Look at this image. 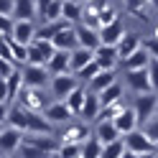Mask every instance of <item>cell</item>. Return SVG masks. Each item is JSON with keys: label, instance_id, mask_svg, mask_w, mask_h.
Wrapping results in <instances>:
<instances>
[{"label": "cell", "instance_id": "obj_1", "mask_svg": "<svg viewBox=\"0 0 158 158\" xmlns=\"http://www.w3.org/2000/svg\"><path fill=\"white\" fill-rule=\"evenodd\" d=\"M5 123L13 125V127H18V130H23L26 135H28V133L54 135V125L46 120L44 112H31V110H26V107H21V105H15V107H10V110H8ZM5 123H3V125H5Z\"/></svg>", "mask_w": 158, "mask_h": 158}, {"label": "cell", "instance_id": "obj_2", "mask_svg": "<svg viewBox=\"0 0 158 158\" xmlns=\"http://www.w3.org/2000/svg\"><path fill=\"white\" fill-rule=\"evenodd\" d=\"M18 105L26 107L31 112H46V107L51 105L46 100V92L38 89V87H23L21 94H18Z\"/></svg>", "mask_w": 158, "mask_h": 158}, {"label": "cell", "instance_id": "obj_3", "mask_svg": "<svg viewBox=\"0 0 158 158\" xmlns=\"http://www.w3.org/2000/svg\"><path fill=\"white\" fill-rule=\"evenodd\" d=\"M79 87H82V82H79V77H77L74 72L51 77V94L56 97V100H61V102H64L74 89H79Z\"/></svg>", "mask_w": 158, "mask_h": 158}, {"label": "cell", "instance_id": "obj_4", "mask_svg": "<svg viewBox=\"0 0 158 158\" xmlns=\"http://www.w3.org/2000/svg\"><path fill=\"white\" fill-rule=\"evenodd\" d=\"M133 110H135V115H138V120L145 125L148 120H153V117H156V110H158V94H156V92L138 94Z\"/></svg>", "mask_w": 158, "mask_h": 158}, {"label": "cell", "instance_id": "obj_5", "mask_svg": "<svg viewBox=\"0 0 158 158\" xmlns=\"http://www.w3.org/2000/svg\"><path fill=\"white\" fill-rule=\"evenodd\" d=\"M123 140H125V145H127V151H133V153H138V156H140V153H153V151H158V145L148 138L145 130H140V127L133 130L130 135H125Z\"/></svg>", "mask_w": 158, "mask_h": 158}, {"label": "cell", "instance_id": "obj_6", "mask_svg": "<svg viewBox=\"0 0 158 158\" xmlns=\"http://www.w3.org/2000/svg\"><path fill=\"white\" fill-rule=\"evenodd\" d=\"M23 138H26V133H23V130H18V127H13V125H3V133H0L3 156H10V153H15V151H21Z\"/></svg>", "mask_w": 158, "mask_h": 158}, {"label": "cell", "instance_id": "obj_7", "mask_svg": "<svg viewBox=\"0 0 158 158\" xmlns=\"http://www.w3.org/2000/svg\"><path fill=\"white\" fill-rule=\"evenodd\" d=\"M125 84L130 87L135 94H148V92H153L148 69H133V72H125Z\"/></svg>", "mask_w": 158, "mask_h": 158}, {"label": "cell", "instance_id": "obj_8", "mask_svg": "<svg viewBox=\"0 0 158 158\" xmlns=\"http://www.w3.org/2000/svg\"><path fill=\"white\" fill-rule=\"evenodd\" d=\"M48 69L46 66H38V64H26L23 66V82L26 87H38V89H44L46 82H48Z\"/></svg>", "mask_w": 158, "mask_h": 158}, {"label": "cell", "instance_id": "obj_9", "mask_svg": "<svg viewBox=\"0 0 158 158\" xmlns=\"http://www.w3.org/2000/svg\"><path fill=\"white\" fill-rule=\"evenodd\" d=\"M46 120L51 123V125H69L72 123V117H74V112L66 107V102H61V100H56V102H51L46 107Z\"/></svg>", "mask_w": 158, "mask_h": 158}, {"label": "cell", "instance_id": "obj_10", "mask_svg": "<svg viewBox=\"0 0 158 158\" xmlns=\"http://www.w3.org/2000/svg\"><path fill=\"white\" fill-rule=\"evenodd\" d=\"M77 28V38H79V46L82 48H89V51H97L102 46V38H100V28H89L84 23L74 26Z\"/></svg>", "mask_w": 158, "mask_h": 158}, {"label": "cell", "instance_id": "obj_11", "mask_svg": "<svg viewBox=\"0 0 158 158\" xmlns=\"http://www.w3.org/2000/svg\"><path fill=\"white\" fill-rule=\"evenodd\" d=\"M94 61L102 66V72H115V64L120 61V51H117V46H100L94 51Z\"/></svg>", "mask_w": 158, "mask_h": 158}, {"label": "cell", "instance_id": "obj_12", "mask_svg": "<svg viewBox=\"0 0 158 158\" xmlns=\"http://www.w3.org/2000/svg\"><path fill=\"white\" fill-rule=\"evenodd\" d=\"M94 138H100L105 145H110L115 140H123V133L117 130L115 120H100V123L94 125Z\"/></svg>", "mask_w": 158, "mask_h": 158}, {"label": "cell", "instance_id": "obj_13", "mask_svg": "<svg viewBox=\"0 0 158 158\" xmlns=\"http://www.w3.org/2000/svg\"><path fill=\"white\" fill-rule=\"evenodd\" d=\"M123 36H125V23H123V18H117L115 23L100 28V38H102L105 46H117V44L123 41Z\"/></svg>", "mask_w": 158, "mask_h": 158}, {"label": "cell", "instance_id": "obj_14", "mask_svg": "<svg viewBox=\"0 0 158 158\" xmlns=\"http://www.w3.org/2000/svg\"><path fill=\"white\" fill-rule=\"evenodd\" d=\"M54 46H56V51H74V48H79L77 28L69 26V28H64V31H59L54 36Z\"/></svg>", "mask_w": 158, "mask_h": 158}, {"label": "cell", "instance_id": "obj_15", "mask_svg": "<svg viewBox=\"0 0 158 158\" xmlns=\"http://www.w3.org/2000/svg\"><path fill=\"white\" fill-rule=\"evenodd\" d=\"M48 74L51 77H59V74H69L72 72V51H56L54 59L46 64Z\"/></svg>", "mask_w": 158, "mask_h": 158}, {"label": "cell", "instance_id": "obj_16", "mask_svg": "<svg viewBox=\"0 0 158 158\" xmlns=\"http://www.w3.org/2000/svg\"><path fill=\"white\" fill-rule=\"evenodd\" d=\"M89 130H87V123H69L66 130L61 133V143H87L89 140Z\"/></svg>", "mask_w": 158, "mask_h": 158}, {"label": "cell", "instance_id": "obj_17", "mask_svg": "<svg viewBox=\"0 0 158 158\" xmlns=\"http://www.w3.org/2000/svg\"><path fill=\"white\" fill-rule=\"evenodd\" d=\"M38 36V28L33 26V21H15V31H13V38L23 46H31Z\"/></svg>", "mask_w": 158, "mask_h": 158}, {"label": "cell", "instance_id": "obj_18", "mask_svg": "<svg viewBox=\"0 0 158 158\" xmlns=\"http://www.w3.org/2000/svg\"><path fill=\"white\" fill-rule=\"evenodd\" d=\"M100 112H102V100H100V94L89 92L79 117H82V123H97V120H100Z\"/></svg>", "mask_w": 158, "mask_h": 158}, {"label": "cell", "instance_id": "obj_19", "mask_svg": "<svg viewBox=\"0 0 158 158\" xmlns=\"http://www.w3.org/2000/svg\"><path fill=\"white\" fill-rule=\"evenodd\" d=\"M115 125H117V130H120V133H123V138H125V135H130L133 130H138L140 120H138V115H135L133 107H125V110L115 117Z\"/></svg>", "mask_w": 158, "mask_h": 158}, {"label": "cell", "instance_id": "obj_20", "mask_svg": "<svg viewBox=\"0 0 158 158\" xmlns=\"http://www.w3.org/2000/svg\"><path fill=\"white\" fill-rule=\"evenodd\" d=\"M145 44H143V38L138 36V33H125L123 36V41L117 44V51H120V61H125L127 56H133L135 51H140Z\"/></svg>", "mask_w": 158, "mask_h": 158}, {"label": "cell", "instance_id": "obj_21", "mask_svg": "<svg viewBox=\"0 0 158 158\" xmlns=\"http://www.w3.org/2000/svg\"><path fill=\"white\" fill-rule=\"evenodd\" d=\"M36 15H38L36 0H15V13H13L15 21H33Z\"/></svg>", "mask_w": 158, "mask_h": 158}, {"label": "cell", "instance_id": "obj_22", "mask_svg": "<svg viewBox=\"0 0 158 158\" xmlns=\"http://www.w3.org/2000/svg\"><path fill=\"white\" fill-rule=\"evenodd\" d=\"M151 54H148V48L143 46L140 51H135L133 56H127L125 61H123V66H125V72H133V69H148V64H151Z\"/></svg>", "mask_w": 158, "mask_h": 158}, {"label": "cell", "instance_id": "obj_23", "mask_svg": "<svg viewBox=\"0 0 158 158\" xmlns=\"http://www.w3.org/2000/svg\"><path fill=\"white\" fill-rule=\"evenodd\" d=\"M87 94H89V89H87V87H79V89H74V92L64 100V102H66V107L74 112V117L82 115V107H84V102H87Z\"/></svg>", "mask_w": 158, "mask_h": 158}, {"label": "cell", "instance_id": "obj_24", "mask_svg": "<svg viewBox=\"0 0 158 158\" xmlns=\"http://www.w3.org/2000/svg\"><path fill=\"white\" fill-rule=\"evenodd\" d=\"M117 82V74L115 72H100L92 82H89V92H94V94H102L107 87H112Z\"/></svg>", "mask_w": 158, "mask_h": 158}, {"label": "cell", "instance_id": "obj_25", "mask_svg": "<svg viewBox=\"0 0 158 158\" xmlns=\"http://www.w3.org/2000/svg\"><path fill=\"white\" fill-rule=\"evenodd\" d=\"M82 15H84V3L82 0H69V3H64V18L72 26L82 23Z\"/></svg>", "mask_w": 158, "mask_h": 158}, {"label": "cell", "instance_id": "obj_26", "mask_svg": "<svg viewBox=\"0 0 158 158\" xmlns=\"http://www.w3.org/2000/svg\"><path fill=\"white\" fill-rule=\"evenodd\" d=\"M92 61H94V51H89V48H82V46H79V48L72 51V72H74V74L79 72V69H84L87 64H92Z\"/></svg>", "mask_w": 158, "mask_h": 158}, {"label": "cell", "instance_id": "obj_27", "mask_svg": "<svg viewBox=\"0 0 158 158\" xmlns=\"http://www.w3.org/2000/svg\"><path fill=\"white\" fill-rule=\"evenodd\" d=\"M102 153H105V143L94 135L82 145V158H102Z\"/></svg>", "mask_w": 158, "mask_h": 158}, {"label": "cell", "instance_id": "obj_28", "mask_svg": "<svg viewBox=\"0 0 158 158\" xmlns=\"http://www.w3.org/2000/svg\"><path fill=\"white\" fill-rule=\"evenodd\" d=\"M100 100H102V107L115 105V102H123V84H120V82H115L112 87H107V89L100 94Z\"/></svg>", "mask_w": 158, "mask_h": 158}, {"label": "cell", "instance_id": "obj_29", "mask_svg": "<svg viewBox=\"0 0 158 158\" xmlns=\"http://www.w3.org/2000/svg\"><path fill=\"white\" fill-rule=\"evenodd\" d=\"M44 23H56V21H64V0H54L48 5V10L41 15Z\"/></svg>", "mask_w": 158, "mask_h": 158}, {"label": "cell", "instance_id": "obj_30", "mask_svg": "<svg viewBox=\"0 0 158 158\" xmlns=\"http://www.w3.org/2000/svg\"><path fill=\"white\" fill-rule=\"evenodd\" d=\"M82 145L84 143H61L56 158H82Z\"/></svg>", "mask_w": 158, "mask_h": 158}, {"label": "cell", "instance_id": "obj_31", "mask_svg": "<svg viewBox=\"0 0 158 158\" xmlns=\"http://www.w3.org/2000/svg\"><path fill=\"white\" fill-rule=\"evenodd\" d=\"M100 72H102V66L97 64V61H92V64H87L84 69H79L77 77H79V82H82V84H89V82H92V79L100 74Z\"/></svg>", "mask_w": 158, "mask_h": 158}, {"label": "cell", "instance_id": "obj_32", "mask_svg": "<svg viewBox=\"0 0 158 158\" xmlns=\"http://www.w3.org/2000/svg\"><path fill=\"white\" fill-rule=\"evenodd\" d=\"M125 151H127L125 140H115V143H110V145H105L102 158H123V156H125Z\"/></svg>", "mask_w": 158, "mask_h": 158}, {"label": "cell", "instance_id": "obj_33", "mask_svg": "<svg viewBox=\"0 0 158 158\" xmlns=\"http://www.w3.org/2000/svg\"><path fill=\"white\" fill-rule=\"evenodd\" d=\"M117 10L110 5V3H105V8H102V13H100V28H105V26H110V23H115L117 21Z\"/></svg>", "mask_w": 158, "mask_h": 158}, {"label": "cell", "instance_id": "obj_34", "mask_svg": "<svg viewBox=\"0 0 158 158\" xmlns=\"http://www.w3.org/2000/svg\"><path fill=\"white\" fill-rule=\"evenodd\" d=\"M28 64H38V66H46V64H48V59L44 56V51H41L36 44L28 46Z\"/></svg>", "mask_w": 158, "mask_h": 158}, {"label": "cell", "instance_id": "obj_35", "mask_svg": "<svg viewBox=\"0 0 158 158\" xmlns=\"http://www.w3.org/2000/svg\"><path fill=\"white\" fill-rule=\"evenodd\" d=\"M21 156H23V158H51L46 151H41V148H36V145H31V143H23V145H21Z\"/></svg>", "mask_w": 158, "mask_h": 158}, {"label": "cell", "instance_id": "obj_36", "mask_svg": "<svg viewBox=\"0 0 158 158\" xmlns=\"http://www.w3.org/2000/svg\"><path fill=\"white\" fill-rule=\"evenodd\" d=\"M0 31H3V36H13V31H15V18H13V15H0Z\"/></svg>", "mask_w": 158, "mask_h": 158}, {"label": "cell", "instance_id": "obj_37", "mask_svg": "<svg viewBox=\"0 0 158 158\" xmlns=\"http://www.w3.org/2000/svg\"><path fill=\"white\" fill-rule=\"evenodd\" d=\"M143 130L148 133V138L158 145V117H153V120H148L145 125H143Z\"/></svg>", "mask_w": 158, "mask_h": 158}, {"label": "cell", "instance_id": "obj_38", "mask_svg": "<svg viewBox=\"0 0 158 158\" xmlns=\"http://www.w3.org/2000/svg\"><path fill=\"white\" fill-rule=\"evenodd\" d=\"M125 3H127V8H130L135 15H140V18H145V15H143V10H145L148 5H151L148 0H125Z\"/></svg>", "mask_w": 158, "mask_h": 158}, {"label": "cell", "instance_id": "obj_39", "mask_svg": "<svg viewBox=\"0 0 158 158\" xmlns=\"http://www.w3.org/2000/svg\"><path fill=\"white\" fill-rule=\"evenodd\" d=\"M148 74H151V87H153V92L158 94V59H151V64H148Z\"/></svg>", "mask_w": 158, "mask_h": 158}, {"label": "cell", "instance_id": "obj_40", "mask_svg": "<svg viewBox=\"0 0 158 158\" xmlns=\"http://www.w3.org/2000/svg\"><path fill=\"white\" fill-rule=\"evenodd\" d=\"M0 56H3V61H13V64H15L13 46H10V41H5V38H3V48H0Z\"/></svg>", "mask_w": 158, "mask_h": 158}, {"label": "cell", "instance_id": "obj_41", "mask_svg": "<svg viewBox=\"0 0 158 158\" xmlns=\"http://www.w3.org/2000/svg\"><path fill=\"white\" fill-rule=\"evenodd\" d=\"M15 13V0H0V15H13Z\"/></svg>", "mask_w": 158, "mask_h": 158}, {"label": "cell", "instance_id": "obj_42", "mask_svg": "<svg viewBox=\"0 0 158 158\" xmlns=\"http://www.w3.org/2000/svg\"><path fill=\"white\" fill-rule=\"evenodd\" d=\"M145 48H148V54H151L153 59H158V38H156V36H151V38L145 41Z\"/></svg>", "mask_w": 158, "mask_h": 158}, {"label": "cell", "instance_id": "obj_43", "mask_svg": "<svg viewBox=\"0 0 158 158\" xmlns=\"http://www.w3.org/2000/svg\"><path fill=\"white\" fill-rule=\"evenodd\" d=\"M54 0H36V5H38V15H44L48 10V5H51Z\"/></svg>", "mask_w": 158, "mask_h": 158}, {"label": "cell", "instance_id": "obj_44", "mask_svg": "<svg viewBox=\"0 0 158 158\" xmlns=\"http://www.w3.org/2000/svg\"><path fill=\"white\" fill-rule=\"evenodd\" d=\"M123 158H138V153H133V151H125V156Z\"/></svg>", "mask_w": 158, "mask_h": 158}, {"label": "cell", "instance_id": "obj_45", "mask_svg": "<svg viewBox=\"0 0 158 158\" xmlns=\"http://www.w3.org/2000/svg\"><path fill=\"white\" fill-rule=\"evenodd\" d=\"M138 158H156V151H153V153H140Z\"/></svg>", "mask_w": 158, "mask_h": 158}, {"label": "cell", "instance_id": "obj_46", "mask_svg": "<svg viewBox=\"0 0 158 158\" xmlns=\"http://www.w3.org/2000/svg\"><path fill=\"white\" fill-rule=\"evenodd\" d=\"M148 3H151V5H156V8H158V0H148Z\"/></svg>", "mask_w": 158, "mask_h": 158}, {"label": "cell", "instance_id": "obj_47", "mask_svg": "<svg viewBox=\"0 0 158 158\" xmlns=\"http://www.w3.org/2000/svg\"><path fill=\"white\" fill-rule=\"evenodd\" d=\"M153 36H156V38H158V26H156V31H153Z\"/></svg>", "mask_w": 158, "mask_h": 158}, {"label": "cell", "instance_id": "obj_48", "mask_svg": "<svg viewBox=\"0 0 158 158\" xmlns=\"http://www.w3.org/2000/svg\"><path fill=\"white\" fill-rule=\"evenodd\" d=\"M82 3H89V0H82Z\"/></svg>", "mask_w": 158, "mask_h": 158}, {"label": "cell", "instance_id": "obj_49", "mask_svg": "<svg viewBox=\"0 0 158 158\" xmlns=\"http://www.w3.org/2000/svg\"><path fill=\"white\" fill-rule=\"evenodd\" d=\"M3 158H10V156H3Z\"/></svg>", "mask_w": 158, "mask_h": 158}, {"label": "cell", "instance_id": "obj_50", "mask_svg": "<svg viewBox=\"0 0 158 158\" xmlns=\"http://www.w3.org/2000/svg\"><path fill=\"white\" fill-rule=\"evenodd\" d=\"M156 158H158V151H156Z\"/></svg>", "mask_w": 158, "mask_h": 158}, {"label": "cell", "instance_id": "obj_51", "mask_svg": "<svg viewBox=\"0 0 158 158\" xmlns=\"http://www.w3.org/2000/svg\"><path fill=\"white\" fill-rule=\"evenodd\" d=\"M64 3H69V0H64Z\"/></svg>", "mask_w": 158, "mask_h": 158}]
</instances>
